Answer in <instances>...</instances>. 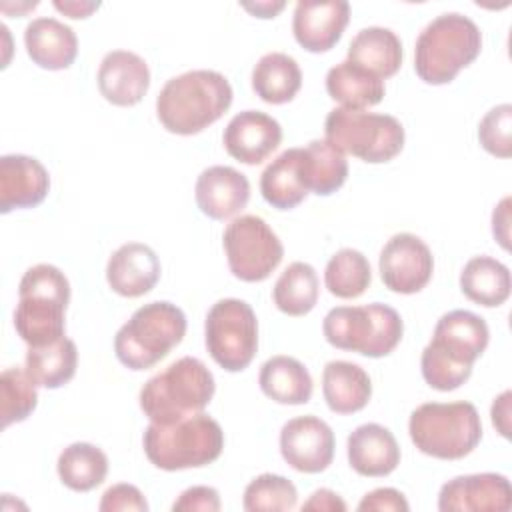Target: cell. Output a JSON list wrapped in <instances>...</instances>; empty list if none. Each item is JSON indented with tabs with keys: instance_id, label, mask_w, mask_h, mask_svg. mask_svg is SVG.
Here are the masks:
<instances>
[{
	"instance_id": "6da1fadb",
	"label": "cell",
	"mask_w": 512,
	"mask_h": 512,
	"mask_svg": "<svg viewBox=\"0 0 512 512\" xmlns=\"http://www.w3.org/2000/svg\"><path fill=\"white\" fill-rule=\"evenodd\" d=\"M490 340L484 318L470 310H452L436 326L430 344L422 350L420 368L428 386L450 392L472 374V364L482 356Z\"/></svg>"
},
{
	"instance_id": "7a4b0ae2",
	"label": "cell",
	"mask_w": 512,
	"mask_h": 512,
	"mask_svg": "<svg viewBox=\"0 0 512 512\" xmlns=\"http://www.w3.org/2000/svg\"><path fill=\"white\" fill-rule=\"evenodd\" d=\"M232 104V86L216 70H190L170 78L156 98L162 126L192 136L214 124Z\"/></svg>"
},
{
	"instance_id": "3957f363",
	"label": "cell",
	"mask_w": 512,
	"mask_h": 512,
	"mask_svg": "<svg viewBox=\"0 0 512 512\" xmlns=\"http://www.w3.org/2000/svg\"><path fill=\"white\" fill-rule=\"evenodd\" d=\"M482 48V34L474 20L458 12L436 16L416 38L414 70L426 84H448L472 64Z\"/></svg>"
},
{
	"instance_id": "277c9868",
	"label": "cell",
	"mask_w": 512,
	"mask_h": 512,
	"mask_svg": "<svg viewBox=\"0 0 512 512\" xmlns=\"http://www.w3.org/2000/svg\"><path fill=\"white\" fill-rule=\"evenodd\" d=\"M216 384L206 364L194 356H184L152 376L140 390V408L156 424H172L202 412Z\"/></svg>"
},
{
	"instance_id": "5b68a950",
	"label": "cell",
	"mask_w": 512,
	"mask_h": 512,
	"mask_svg": "<svg viewBox=\"0 0 512 512\" xmlns=\"http://www.w3.org/2000/svg\"><path fill=\"white\" fill-rule=\"evenodd\" d=\"M142 446L148 460L160 470L200 468L222 454L224 432L214 418L198 412L172 424L150 422Z\"/></svg>"
},
{
	"instance_id": "8992f818",
	"label": "cell",
	"mask_w": 512,
	"mask_h": 512,
	"mask_svg": "<svg viewBox=\"0 0 512 512\" xmlns=\"http://www.w3.org/2000/svg\"><path fill=\"white\" fill-rule=\"evenodd\" d=\"M408 432L422 454L460 460L478 446L482 422L472 402H426L410 414Z\"/></svg>"
},
{
	"instance_id": "52a82bcc",
	"label": "cell",
	"mask_w": 512,
	"mask_h": 512,
	"mask_svg": "<svg viewBox=\"0 0 512 512\" xmlns=\"http://www.w3.org/2000/svg\"><path fill=\"white\" fill-rule=\"evenodd\" d=\"M186 334L184 312L166 300L140 306L114 336L116 358L130 370H146L170 354Z\"/></svg>"
},
{
	"instance_id": "ba28073f",
	"label": "cell",
	"mask_w": 512,
	"mask_h": 512,
	"mask_svg": "<svg viewBox=\"0 0 512 512\" xmlns=\"http://www.w3.org/2000/svg\"><path fill=\"white\" fill-rule=\"evenodd\" d=\"M322 332L334 348L358 352L368 358H382L400 344L404 324L392 306L372 302L364 306L332 308L324 316Z\"/></svg>"
},
{
	"instance_id": "9c48e42d",
	"label": "cell",
	"mask_w": 512,
	"mask_h": 512,
	"mask_svg": "<svg viewBox=\"0 0 512 512\" xmlns=\"http://www.w3.org/2000/svg\"><path fill=\"white\" fill-rule=\"evenodd\" d=\"M326 142L342 154L364 162L380 164L398 156L404 148V126L390 114H376L350 108H334L324 122Z\"/></svg>"
},
{
	"instance_id": "30bf717a",
	"label": "cell",
	"mask_w": 512,
	"mask_h": 512,
	"mask_svg": "<svg viewBox=\"0 0 512 512\" xmlns=\"http://www.w3.org/2000/svg\"><path fill=\"white\" fill-rule=\"evenodd\" d=\"M204 342L224 370L248 368L258 350V320L252 306L238 298L218 300L206 314Z\"/></svg>"
},
{
	"instance_id": "8fae6325",
	"label": "cell",
	"mask_w": 512,
	"mask_h": 512,
	"mask_svg": "<svg viewBox=\"0 0 512 512\" xmlns=\"http://www.w3.org/2000/svg\"><path fill=\"white\" fill-rule=\"evenodd\" d=\"M230 272L244 282H262L282 262L284 246L276 232L254 214L234 218L222 236Z\"/></svg>"
},
{
	"instance_id": "7c38bea8",
	"label": "cell",
	"mask_w": 512,
	"mask_h": 512,
	"mask_svg": "<svg viewBox=\"0 0 512 512\" xmlns=\"http://www.w3.org/2000/svg\"><path fill=\"white\" fill-rule=\"evenodd\" d=\"M378 266L386 288L398 294H414L430 282L434 258L422 238L400 232L384 244Z\"/></svg>"
},
{
	"instance_id": "4fadbf2b",
	"label": "cell",
	"mask_w": 512,
	"mask_h": 512,
	"mask_svg": "<svg viewBox=\"0 0 512 512\" xmlns=\"http://www.w3.org/2000/svg\"><path fill=\"white\" fill-rule=\"evenodd\" d=\"M280 452L294 470L318 474L332 464L334 432L318 416L292 418L280 430Z\"/></svg>"
},
{
	"instance_id": "5bb4252c",
	"label": "cell",
	"mask_w": 512,
	"mask_h": 512,
	"mask_svg": "<svg viewBox=\"0 0 512 512\" xmlns=\"http://www.w3.org/2000/svg\"><path fill=\"white\" fill-rule=\"evenodd\" d=\"M442 512H508L512 508V486L506 476L494 472L456 476L438 494Z\"/></svg>"
},
{
	"instance_id": "9a60e30c",
	"label": "cell",
	"mask_w": 512,
	"mask_h": 512,
	"mask_svg": "<svg viewBox=\"0 0 512 512\" xmlns=\"http://www.w3.org/2000/svg\"><path fill=\"white\" fill-rule=\"evenodd\" d=\"M350 20L346 0H300L292 16L296 42L308 52H326L342 36Z\"/></svg>"
},
{
	"instance_id": "2e32d148",
	"label": "cell",
	"mask_w": 512,
	"mask_h": 512,
	"mask_svg": "<svg viewBox=\"0 0 512 512\" xmlns=\"http://www.w3.org/2000/svg\"><path fill=\"white\" fill-rule=\"evenodd\" d=\"M222 142L234 160L254 166L264 162L278 148L282 142V126L266 112L244 110L228 122Z\"/></svg>"
},
{
	"instance_id": "e0dca14e",
	"label": "cell",
	"mask_w": 512,
	"mask_h": 512,
	"mask_svg": "<svg viewBox=\"0 0 512 512\" xmlns=\"http://www.w3.org/2000/svg\"><path fill=\"white\" fill-rule=\"evenodd\" d=\"M50 190L48 170L32 156L6 154L0 158V212L38 206Z\"/></svg>"
},
{
	"instance_id": "ac0fdd59",
	"label": "cell",
	"mask_w": 512,
	"mask_h": 512,
	"mask_svg": "<svg viewBox=\"0 0 512 512\" xmlns=\"http://www.w3.org/2000/svg\"><path fill=\"white\" fill-rule=\"evenodd\" d=\"M98 88L114 106L138 104L150 88L146 60L130 50L108 52L98 68Z\"/></svg>"
},
{
	"instance_id": "d6986e66",
	"label": "cell",
	"mask_w": 512,
	"mask_h": 512,
	"mask_svg": "<svg viewBox=\"0 0 512 512\" xmlns=\"http://www.w3.org/2000/svg\"><path fill=\"white\" fill-rule=\"evenodd\" d=\"M194 196L202 214L212 220H226L248 204L250 182L232 166H210L200 172Z\"/></svg>"
},
{
	"instance_id": "ffe728a7",
	"label": "cell",
	"mask_w": 512,
	"mask_h": 512,
	"mask_svg": "<svg viewBox=\"0 0 512 512\" xmlns=\"http://www.w3.org/2000/svg\"><path fill=\"white\" fill-rule=\"evenodd\" d=\"M106 280L120 296H144L160 280V260L148 244H122L106 264Z\"/></svg>"
},
{
	"instance_id": "44dd1931",
	"label": "cell",
	"mask_w": 512,
	"mask_h": 512,
	"mask_svg": "<svg viewBox=\"0 0 512 512\" xmlns=\"http://www.w3.org/2000/svg\"><path fill=\"white\" fill-rule=\"evenodd\" d=\"M348 462L360 476H388L400 464V446L394 434L380 424H362L348 436Z\"/></svg>"
},
{
	"instance_id": "7402d4cb",
	"label": "cell",
	"mask_w": 512,
	"mask_h": 512,
	"mask_svg": "<svg viewBox=\"0 0 512 512\" xmlns=\"http://www.w3.org/2000/svg\"><path fill=\"white\" fill-rule=\"evenodd\" d=\"M66 306V302L52 296H18V304L14 310V328L18 336L28 344V348L46 346L64 336Z\"/></svg>"
},
{
	"instance_id": "603a6c76",
	"label": "cell",
	"mask_w": 512,
	"mask_h": 512,
	"mask_svg": "<svg viewBox=\"0 0 512 512\" xmlns=\"http://www.w3.org/2000/svg\"><path fill=\"white\" fill-rule=\"evenodd\" d=\"M24 44L32 62L46 70H64L78 54L74 30L56 18L32 20L24 30Z\"/></svg>"
},
{
	"instance_id": "cb8c5ba5",
	"label": "cell",
	"mask_w": 512,
	"mask_h": 512,
	"mask_svg": "<svg viewBox=\"0 0 512 512\" xmlns=\"http://www.w3.org/2000/svg\"><path fill=\"white\" fill-rule=\"evenodd\" d=\"M322 392L332 412L354 414L368 404L372 382L362 366L346 360H332L322 370Z\"/></svg>"
},
{
	"instance_id": "d4e9b609",
	"label": "cell",
	"mask_w": 512,
	"mask_h": 512,
	"mask_svg": "<svg viewBox=\"0 0 512 512\" xmlns=\"http://www.w3.org/2000/svg\"><path fill=\"white\" fill-rule=\"evenodd\" d=\"M348 60L384 80L402 66V42L390 28L368 26L350 40Z\"/></svg>"
},
{
	"instance_id": "484cf974",
	"label": "cell",
	"mask_w": 512,
	"mask_h": 512,
	"mask_svg": "<svg viewBox=\"0 0 512 512\" xmlns=\"http://www.w3.org/2000/svg\"><path fill=\"white\" fill-rule=\"evenodd\" d=\"M326 92L332 100L340 102L342 108L362 110L378 104L384 98V80L370 70L344 60L332 66L326 74Z\"/></svg>"
},
{
	"instance_id": "4316f807",
	"label": "cell",
	"mask_w": 512,
	"mask_h": 512,
	"mask_svg": "<svg viewBox=\"0 0 512 512\" xmlns=\"http://www.w3.org/2000/svg\"><path fill=\"white\" fill-rule=\"evenodd\" d=\"M262 392L278 404H306L312 398V376L306 366L292 356L268 358L258 376Z\"/></svg>"
},
{
	"instance_id": "83f0119b",
	"label": "cell",
	"mask_w": 512,
	"mask_h": 512,
	"mask_svg": "<svg viewBox=\"0 0 512 512\" xmlns=\"http://www.w3.org/2000/svg\"><path fill=\"white\" fill-rule=\"evenodd\" d=\"M300 156L302 148H288L264 168L260 176V192L270 206L292 210L308 196L300 174Z\"/></svg>"
},
{
	"instance_id": "f1b7e54d",
	"label": "cell",
	"mask_w": 512,
	"mask_h": 512,
	"mask_svg": "<svg viewBox=\"0 0 512 512\" xmlns=\"http://www.w3.org/2000/svg\"><path fill=\"white\" fill-rule=\"evenodd\" d=\"M460 288L468 300L480 306H500L510 296V270L492 256H474L460 272Z\"/></svg>"
},
{
	"instance_id": "f546056e",
	"label": "cell",
	"mask_w": 512,
	"mask_h": 512,
	"mask_svg": "<svg viewBox=\"0 0 512 512\" xmlns=\"http://www.w3.org/2000/svg\"><path fill=\"white\" fill-rule=\"evenodd\" d=\"M300 174L308 192L330 196L348 178V162L344 154L326 140H312L302 148Z\"/></svg>"
},
{
	"instance_id": "4dcf8cb0",
	"label": "cell",
	"mask_w": 512,
	"mask_h": 512,
	"mask_svg": "<svg viewBox=\"0 0 512 512\" xmlns=\"http://www.w3.org/2000/svg\"><path fill=\"white\" fill-rule=\"evenodd\" d=\"M302 86L298 62L284 52L264 54L252 70V88L268 104L290 102Z\"/></svg>"
},
{
	"instance_id": "1f68e13d",
	"label": "cell",
	"mask_w": 512,
	"mask_h": 512,
	"mask_svg": "<svg viewBox=\"0 0 512 512\" xmlns=\"http://www.w3.org/2000/svg\"><path fill=\"white\" fill-rule=\"evenodd\" d=\"M76 364H78L76 344L66 336L46 346L28 348L26 352V372L38 386H44L50 390L70 382L72 376L76 374Z\"/></svg>"
},
{
	"instance_id": "d6a6232c",
	"label": "cell",
	"mask_w": 512,
	"mask_h": 512,
	"mask_svg": "<svg viewBox=\"0 0 512 512\" xmlns=\"http://www.w3.org/2000/svg\"><path fill=\"white\" fill-rule=\"evenodd\" d=\"M58 476L74 492H88L100 486L108 474L106 454L88 442H74L58 456Z\"/></svg>"
},
{
	"instance_id": "836d02e7",
	"label": "cell",
	"mask_w": 512,
	"mask_h": 512,
	"mask_svg": "<svg viewBox=\"0 0 512 512\" xmlns=\"http://www.w3.org/2000/svg\"><path fill=\"white\" fill-rule=\"evenodd\" d=\"M274 304L288 316H304L318 302V276L306 262H292L276 280Z\"/></svg>"
},
{
	"instance_id": "e575fe53",
	"label": "cell",
	"mask_w": 512,
	"mask_h": 512,
	"mask_svg": "<svg viewBox=\"0 0 512 512\" xmlns=\"http://www.w3.org/2000/svg\"><path fill=\"white\" fill-rule=\"evenodd\" d=\"M372 282V270L368 258L354 250L342 248L338 250L326 264L324 284L330 294L350 300L358 298L366 292Z\"/></svg>"
},
{
	"instance_id": "d590c367",
	"label": "cell",
	"mask_w": 512,
	"mask_h": 512,
	"mask_svg": "<svg viewBox=\"0 0 512 512\" xmlns=\"http://www.w3.org/2000/svg\"><path fill=\"white\" fill-rule=\"evenodd\" d=\"M36 382L30 378L26 368H6L0 376V416L2 428L10 424L26 420L36 404H38V390Z\"/></svg>"
},
{
	"instance_id": "8d00e7d4",
	"label": "cell",
	"mask_w": 512,
	"mask_h": 512,
	"mask_svg": "<svg viewBox=\"0 0 512 512\" xmlns=\"http://www.w3.org/2000/svg\"><path fill=\"white\" fill-rule=\"evenodd\" d=\"M298 502L296 486L278 474H260L244 490L242 506L248 512L292 510Z\"/></svg>"
},
{
	"instance_id": "74e56055",
	"label": "cell",
	"mask_w": 512,
	"mask_h": 512,
	"mask_svg": "<svg viewBox=\"0 0 512 512\" xmlns=\"http://www.w3.org/2000/svg\"><path fill=\"white\" fill-rule=\"evenodd\" d=\"M512 106L500 104L494 106L486 116L480 120L478 126V140L486 152L498 158L512 156Z\"/></svg>"
},
{
	"instance_id": "f35d334b",
	"label": "cell",
	"mask_w": 512,
	"mask_h": 512,
	"mask_svg": "<svg viewBox=\"0 0 512 512\" xmlns=\"http://www.w3.org/2000/svg\"><path fill=\"white\" fill-rule=\"evenodd\" d=\"M42 294L52 296L62 302H70V282L64 272L52 264H36L28 268L20 280L18 296Z\"/></svg>"
},
{
	"instance_id": "ab89813d",
	"label": "cell",
	"mask_w": 512,
	"mask_h": 512,
	"mask_svg": "<svg viewBox=\"0 0 512 512\" xmlns=\"http://www.w3.org/2000/svg\"><path fill=\"white\" fill-rule=\"evenodd\" d=\"M98 508L102 512H146L148 502L136 486L114 484L102 494Z\"/></svg>"
},
{
	"instance_id": "60d3db41",
	"label": "cell",
	"mask_w": 512,
	"mask_h": 512,
	"mask_svg": "<svg viewBox=\"0 0 512 512\" xmlns=\"http://www.w3.org/2000/svg\"><path fill=\"white\" fill-rule=\"evenodd\" d=\"M174 512H218L220 496L212 486H192L184 490L172 504Z\"/></svg>"
},
{
	"instance_id": "b9f144b4",
	"label": "cell",
	"mask_w": 512,
	"mask_h": 512,
	"mask_svg": "<svg viewBox=\"0 0 512 512\" xmlns=\"http://www.w3.org/2000/svg\"><path fill=\"white\" fill-rule=\"evenodd\" d=\"M360 512H408L410 506L404 498L402 492H398L396 488H376L372 492H368L360 504H358Z\"/></svg>"
},
{
	"instance_id": "7bdbcfd3",
	"label": "cell",
	"mask_w": 512,
	"mask_h": 512,
	"mask_svg": "<svg viewBox=\"0 0 512 512\" xmlns=\"http://www.w3.org/2000/svg\"><path fill=\"white\" fill-rule=\"evenodd\" d=\"M304 510H318V512H344L346 510V502L332 490L328 488H320L316 490L304 504H302V512Z\"/></svg>"
},
{
	"instance_id": "ee69618b",
	"label": "cell",
	"mask_w": 512,
	"mask_h": 512,
	"mask_svg": "<svg viewBox=\"0 0 512 512\" xmlns=\"http://www.w3.org/2000/svg\"><path fill=\"white\" fill-rule=\"evenodd\" d=\"M510 398H512V392L506 390L502 392L494 404H492V424L498 428V432L504 436V438H510Z\"/></svg>"
},
{
	"instance_id": "f6af8a7d",
	"label": "cell",
	"mask_w": 512,
	"mask_h": 512,
	"mask_svg": "<svg viewBox=\"0 0 512 512\" xmlns=\"http://www.w3.org/2000/svg\"><path fill=\"white\" fill-rule=\"evenodd\" d=\"M510 198H502V202L492 212V232L494 238L508 250V222H510Z\"/></svg>"
},
{
	"instance_id": "bcb514c9",
	"label": "cell",
	"mask_w": 512,
	"mask_h": 512,
	"mask_svg": "<svg viewBox=\"0 0 512 512\" xmlns=\"http://www.w3.org/2000/svg\"><path fill=\"white\" fill-rule=\"evenodd\" d=\"M100 6V2H74V0H54V8L70 18H86L90 16L96 8Z\"/></svg>"
},
{
	"instance_id": "7dc6e473",
	"label": "cell",
	"mask_w": 512,
	"mask_h": 512,
	"mask_svg": "<svg viewBox=\"0 0 512 512\" xmlns=\"http://www.w3.org/2000/svg\"><path fill=\"white\" fill-rule=\"evenodd\" d=\"M242 8H246L248 12H252L258 18H274L284 8V2H256V4L244 2Z\"/></svg>"
}]
</instances>
